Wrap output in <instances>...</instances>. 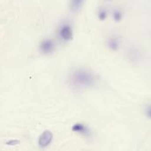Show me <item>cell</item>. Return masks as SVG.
<instances>
[{
  "label": "cell",
  "mask_w": 151,
  "mask_h": 151,
  "mask_svg": "<svg viewBox=\"0 0 151 151\" xmlns=\"http://www.w3.org/2000/svg\"><path fill=\"white\" fill-rule=\"evenodd\" d=\"M89 81L88 75L82 71H77L73 73L71 77V81L73 85H82L86 84Z\"/></svg>",
  "instance_id": "obj_1"
},
{
  "label": "cell",
  "mask_w": 151,
  "mask_h": 151,
  "mask_svg": "<svg viewBox=\"0 0 151 151\" xmlns=\"http://www.w3.org/2000/svg\"><path fill=\"white\" fill-rule=\"evenodd\" d=\"M59 37L63 41H70L73 38V29L70 25L68 24H63L58 31Z\"/></svg>",
  "instance_id": "obj_2"
},
{
  "label": "cell",
  "mask_w": 151,
  "mask_h": 151,
  "mask_svg": "<svg viewBox=\"0 0 151 151\" xmlns=\"http://www.w3.org/2000/svg\"><path fill=\"white\" fill-rule=\"evenodd\" d=\"M53 139V134L49 130H45L39 137V140H38V144L41 148H46L48 147L51 141Z\"/></svg>",
  "instance_id": "obj_3"
},
{
  "label": "cell",
  "mask_w": 151,
  "mask_h": 151,
  "mask_svg": "<svg viewBox=\"0 0 151 151\" xmlns=\"http://www.w3.org/2000/svg\"><path fill=\"white\" fill-rule=\"evenodd\" d=\"M55 50V42L51 39H45L40 43V51L42 54H50Z\"/></svg>",
  "instance_id": "obj_4"
},
{
  "label": "cell",
  "mask_w": 151,
  "mask_h": 151,
  "mask_svg": "<svg viewBox=\"0 0 151 151\" xmlns=\"http://www.w3.org/2000/svg\"><path fill=\"white\" fill-rule=\"evenodd\" d=\"M84 0H71L70 7L73 11H78L83 4Z\"/></svg>",
  "instance_id": "obj_5"
},
{
  "label": "cell",
  "mask_w": 151,
  "mask_h": 151,
  "mask_svg": "<svg viewBox=\"0 0 151 151\" xmlns=\"http://www.w3.org/2000/svg\"><path fill=\"white\" fill-rule=\"evenodd\" d=\"M19 143H20L19 140H10L9 142H6V144L9 145V146H14V145H18Z\"/></svg>",
  "instance_id": "obj_6"
}]
</instances>
